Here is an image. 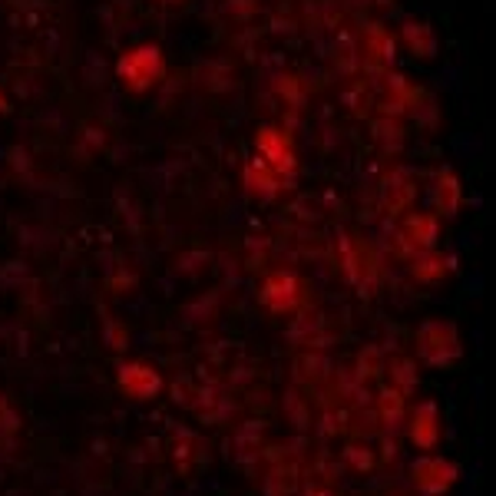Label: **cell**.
<instances>
[{
	"label": "cell",
	"mask_w": 496,
	"mask_h": 496,
	"mask_svg": "<svg viewBox=\"0 0 496 496\" xmlns=\"http://www.w3.org/2000/svg\"><path fill=\"white\" fill-rule=\"evenodd\" d=\"M410 480H414V486H417L423 496H440V493H446V486L457 480V467L437 457L417 460L414 470H410Z\"/></svg>",
	"instance_id": "6da1fadb"
},
{
	"label": "cell",
	"mask_w": 496,
	"mask_h": 496,
	"mask_svg": "<svg viewBox=\"0 0 496 496\" xmlns=\"http://www.w3.org/2000/svg\"><path fill=\"white\" fill-rule=\"evenodd\" d=\"M381 414H384L387 423H397L404 417V397L397 387H387L384 394H381Z\"/></svg>",
	"instance_id": "5b68a950"
},
{
	"label": "cell",
	"mask_w": 496,
	"mask_h": 496,
	"mask_svg": "<svg viewBox=\"0 0 496 496\" xmlns=\"http://www.w3.org/2000/svg\"><path fill=\"white\" fill-rule=\"evenodd\" d=\"M120 384L129 397H152L159 391V374L146 364H123L120 368Z\"/></svg>",
	"instance_id": "3957f363"
},
{
	"label": "cell",
	"mask_w": 496,
	"mask_h": 496,
	"mask_svg": "<svg viewBox=\"0 0 496 496\" xmlns=\"http://www.w3.org/2000/svg\"><path fill=\"white\" fill-rule=\"evenodd\" d=\"M437 437H440V427H437V407L427 400L421 407L414 410V417H410V440L417 446H434Z\"/></svg>",
	"instance_id": "277c9868"
},
{
	"label": "cell",
	"mask_w": 496,
	"mask_h": 496,
	"mask_svg": "<svg viewBox=\"0 0 496 496\" xmlns=\"http://www.w3.org/2000/svg\"><path fill=\"white\" fill-rule=\"evenodd\" d=\"M421 354L430 364H446V360L460 358L457 331L450 324H427L421 331Z\"/></svg>",
	"instance_id": "7a4b0ae2"
}]
</instances>
